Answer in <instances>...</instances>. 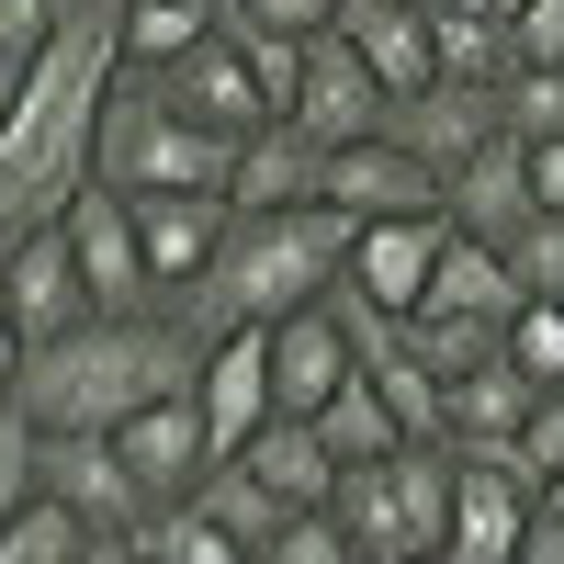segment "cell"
<instances>
[{
	"label": "cell",
	"mask_w": 564,
	"mask_h": 564,
	"mask_svg": "<svg viewBox=\"0 0 564 564\" xmlns=\"http://www.w3.org/2000/svg\"><path fill=\"white\" fill-rule=\"evenodd\" d=\"M113 79H124V0H57V34L0 90V260L90 193Z\"/></svg>",
	"instance_id": "1"
},
{
	"label": "cell",
	"mask_w": 564,
	"mask_h": 564,
	"mask_svg": "<svg viewBox=\"0 0 564 564\" xmlns=\"http://www.w3.org/2000/svg\"><path fill=\"white\" fill-rule=\"evenodd\" d=\"M193 372H204V339L170 305H148V316H79L68 339H45L23 361L12 395L34 406V430H124L135 406L181 395Z\"/></svg>",
	"instance_id": "2"
},
{
	"label": "cell",
	"mask_w": 564,
	"mask_h": 564,
	"mask_svg": "<svg viewBox=\"0 0 564 564\" xmlns=\"http://www.w3.org/2000/svg\"><path fill=\"white\" fill-rule=\"evenodd\" d=\"M350 238H361V215H339V204L238 215V226H226V249H215V271L193 282V294H170V316L193 327L204 350L226 339V327H271V316L316 305L327 282L350 271Z\"/></svg>",
	"instance_id": "3"
},
{
	"label": "cell",
	"mask_w": 564,
	"mask_h": 564,
	"mask_svg": "<svg viewBox=\"0 0 564 564\" xmlns=\"http://www.w3.org/2000/svg\"><path fill=\"white\" fill-rule=\"evenodd\" d=\"M226 170H238V135L170 113L148 68L113 79V102H102V148H90V181H113V193H226Z\"/></svg>",
	"instance_id": "4"
},
{
	"label": "cell",
	"mask_w": 564,
	"mask_h": 564,
	"mask_svg": "<svg viewBox=\"0 0 564 564\" xmlns=\"http://www.w3.org/2000/svg\"><path fill=\"white\" fill-rule=\"evenodd\" d=\"M339 531L361 542V564H406L452 542V441H406L384 463H339Z\"/></svg>",
	"instance_id": "5"
},
{
	"label": "cell",
	"mask_w": 564,
	"mask_h": 564,
	"mask_svg": "<svg viewBox=\"0 0 564 564\" xmlns=\"http://www.w3.org/2000/svg\"><path fill=\"white\" fill-rule=\"evenodd\" d=\"M542 486L520 475L508 452H452V564H520V531H531Z\"/></svg>",
	"instance_id": "6"
},
{
	"label": "cell",
	"mask_w": 564,
	"mask_h": 564,
	"mask_svg": "<svg viewBox=\"0 0 564 564\" xmlns=\"http://www.w3.org/2000/svg\"><path fill=\"white\" fill-rule=\"evenodd\" d=\"M68 249H79V271H90V305H102V316H148V305H159L148 238H135V193L90 181V193L68 204Z\"/></svg>",
	"instance_id": "7"
},
{
	"label": "cell",
	"mask_w": 564,
	"mask_h": 564,
	"mask_svg": "<svg viewBox=\"0 0 564 564\" xmlns=\"http://www.w3.org/2000/svg\"><path fill=\"white\" fill-rule=\"evenodd\" d=\"M113 452H124V475L148 486V508H181L204 475H215V430H204V395L181 384V395H159V406H135L124 430H113Z\"/></svg>",
	"instance_id": "8"
},
{
	"label": "cell",
	"mask_w": 564,
	"mask_h": 564,
	"mask_svg": "<svg viewBox=\"0 0 564 564\" xmlns=\"http://www.w3.org/2000/svg\"><path fill=\"white\" fill-rule=\"evenodd\" d=\"M148 79H159V102H170V113H193V124H215V135H260V124H271V90H260L249 45L226 34V23L193 45V57L148 68Z\"/></svg>",
	"instance_id": "9"
},
{
	"label": "cell",
	"mask_w": 564,
	"mask_h": 564,
	"mask_svg": "<svg viewBox=\"0 0 564 564\" xmlns=\"http://www.w3.org/2000/svg\"><path fill=\"white\" fill-rule=\"evenodd\" d=\"M384 113H395V90L372 79V57L327 23L316 45H305V90H294V124L316 135V148H350V135H384Z\"/></svg>",
	"instance_id": "10"
},
{
	"label": "cell",
	"mask_w": 564,
	"mask_h": 564,
	"mask_svg": "<svg viewBox=\"0 0 564 564\" xmlns=\"http://www.w3.org/2000/svg\"><path fill=\"white\" fill-rule=\"evenodd\" d=\"M45 497L79 531H148V486L124 475L113 430H45Z\"/></svg>",
	"instance_id": "11"
},
{
	"label": "cell",
	"mask_w": 564,
	"mask_h": 564,
	"mask_svg": "<svg viewBox=\"0 0 564 564\" xmlns=\"http://www.w3.org/2000/svg\"><path fill=\"white\" fill-rule=\"evenodd\" d=\"M384 135H395V148H417V159L452 181L486 135H508V90H486V79H430V90H406V102L384 113Z\"/></svg>",
	"instance_id": "12"
},
{
	"label": "cell",
	"mask_w": 564,
	"mask_h": 564,
	"mask_svg": "<svg viewBox=\"0 0 564 564\" xmlns=\"http://www.w3.org/2000/svg\"><path fill=\"white\" fill-rule=\"evenodd\" d=\"M0 305L23 316V339H34V350H45V339H68L79 316H102V305H90L79 249H68V215H57V226H34V238L0 260Z\"/></svg>",
	"instance_id": "13"
},
{
	"label": "cell",
	"mask_w": 564,
	"mask_h": 564,
	"mask_svg": "<svg viewBox=\"0 0 564 564\" xmlns=\"http://www.w3.org/2000/svg\"><path fill=\"white\" fill-rule=\"evenodd\" d=\"M327 204L384 226V215H441V170L395 148V135H350V148H327Z\"/></svg>",
	"instance_id": "14"
},
{
	"label": "cell",
	"mask_w": 564,
	"mask_h": 564,
	"mask_svg": "<svg viewBox=\"0 0 564 564\" xmlns=\"http://www.w3.org/2000/svg\"><path fill=\"white\" fill-rule=\"evenodd\" d=\"M350 372H361V350H350V327H339L327 294L294 305V316H271V406H282V417H316Z\"/></svg>",
	"instance_id": "15"
},
{
	"label": "cell",
	"mask_w": 564,
	"mask_h": 564,
	"mask_svg": "<svg viewBox=\"0 0 564 564\" xmlns=\"http://www.w3.org/2000/svg\"><path fill=\"white\" fill-rule=\"evenodd\" d=\"M193 395H204V430H215V463L226 452H249L260 430H271V327H226V339L204 350V372H193Z\"/></svg>",
	"instance_id": "16"
},
{
	"label": "cell",
	"mask_w": 564,
	"mask_h": 564,
	"mask_svg": "<svg viewBox=\"0 0 564 564\" xmlns=\"http://www.w3.org/2000/svg\"><path fill=\"white\" fill-rule=\"evenodd\" d=\"M441 215L463 226V238L508 249V238H520V226L542 215V204H531V135H486V148L441 181Z\"/></svg>",
	"instance_id": "17"
},
{
	"label": "cell",
	"mask_w": 564,
	"mask_h": 564,
	"mask_svg": "<svg viewBox=\"0 0 564 564\" xmlns=\"http://www.w3.org/2000/svg\"><path fill=\"white\" fill-rule=\"evenodd\" d=\"M226 226H238V204H226V193H135V238H148L159 305H170V294H193V282L215 271Z\"/></svg>",
	"instance_id": "18"
},
{
	"label": "cell",
	"mask_w": 564,
	"mask_h": 564,
	"mask_svg": "<svg viewBox=\"0 0 564 564\" xmlns=\"http://www.w3.org/2000/svg\"><path fill=\"white\" fill-rule=\"evenodd\" d=\"M441 249H452V215H384V226H361V238H350V282H361L384 316H417V305H430Z\"/></svg>",
	"instance_id": "19"
},
{
	"label": "cell",
	"mask_w": 564,
	"mask_h": 564,
	"mask_svg": "<svg viewBox=\"0 0 564 564\" xmlns=\"http://www.w3.org/2000/svg\"><path fill=\"white\" fill-rule=\"evenodd\" d=\"M226 204L238 215H282V204H327V148L294 124V113H271L260 135H238V170H226Z\"/></svg>",
	"instance_id": "20"
},
{
	"label": "cell",
	"mask_w": 564,
	"mask_h": 564,
	"mask_svg": "<svg viewBox=\"0 0 564 564\" xmlns=\"http://www.w3.org/2000/svg\"><path fill=\"white\" fill-rule=\"evenodd\" d=\"M339 34L372 57V79H384L395 102L441 79V45H430V12H417V0H339Z\"/></svg>",
	"instance_id": "21"
},
{
	"label": "cell",
	"mask_w": 564,
	"mask_h": 564,
	"mask_svg": "<svg viewBox=\"0 0 564 564\" xmlns=\"http://www.w3.org/2000/svg\"><path fill=\"white\" fill-rule=\"evenodd\" d=\"M531 372L520 361H475V372H463V384H452V452H520V417H531Z\"/></svg>",
	"instance_id": "22"
},
{
	"label": "cell",
	"mask_w": 564,
	"mask_h": 564,
	"mask_svg": "<svg viewBox=\"0 0 564 564\" xmlns=\"http://www.w3.org/2000/svg\"><path fill=\"white\" fill-rule=\"evenodd\" d=\"M238 463H249V475H260L282 508H327V497H339V452L316 441V417H271V430H260Z\"/></svg>",
	"instance_id": "23"
},
{
	"label": "cell",
	"mask_w": 564,
	"mask_h": 564,
	"mask_svg": "<svg viewBox=\"0 0 564 564\" xmlns=\"http://www.w3.org/2000/svg\"><path fill=\"white\" fill-rule=\"evenodd\" d=\"M417 12H430V0H417ZM430 45H441V79H486V90L520 79V34H508L486 0H452V12H430Z\"/></svg>",
	"instance_id": "24"
},
{
	"label": "cell",
	"mask_w": 564,
	"mask_h": 564,
	"mask_svg": "<svg viewBox=\"0 0 564 564\" xmlns=\"http://www.w3.org/2000/svg\"><path fill=\"white\" fill-rule=\"evenodd\" d=\"M430 305H452V316H520L531 294H520V271H508V249H486V238L452 226V249L430 271Z\"/></svg>",
	"instance_id": "25"
},
{
	"label": "cell",
	"mask_w": 564,
	"mask_h": 564,
	"mask_svg": "<svg viewBox=\"0 0 564 564\" xmlns=\"http://www.w3.org/2000/svg\"><path fill=\"white\" fill-rule=\"evenodd\" d=\"M316 441L339 452V463H384V452H406V430H395V406H384V384H372V372H350V384L316 406Z\"/></svg>",
	"instance_id": "26"
},
{
	"label": "cell",
	"mask_w": 564,
	"mask_h": 564,
	"mask_svg": "<svg viewBox=\"0 0 564 564\" xmlns=\"http://www.w3.org/2000/svg\"><path fill=\"white\" fill-rule=\"evenodd\" d=\"M406 350L430 361L441 384H463L475 361H497V350H508V316H452V305H417V316H406Z\"/></svg>",
	"instance_id": "27"
},
{
	"label": "cell",
	"mask_w": 564,
	"mask_h": 564,
	"mask_svg": "<svg viewBox=\"0 0 564 564\" xmlns=\"http://www.w3.org/2000/svg\"><path fill=\"white\" fill-rule=\"evenodd\" d=\"M193 508H204V520H215V531H238L249 553H271V531H282V520H294V508H282V497H271V486L249 475V463H238V452H226V463H215V475L193 486Z\"/></svg>",
	"instance_id": "28"
},
{
	"label": "cell",
	"mask_w": 564,
	"mask_h": 564,
	"mask_svg": "<svg viewBox=\"0 0 564 564\" xmlns=\"http://www.w3.org/2000/svg\"><path fill=\"white\" fill-rule=\"evenodd\" d=\"M215 23H226V12H204V0H124V68H170V57H193Z\"/></svg>",
	"instance_id": "29"
},
{
	"label": "cell",
	"mask_w": 564,
	"mask_h": 564,
	"mask_svg": "<svg viewBox=\"0 0 564 564\" xmlns=\"http://www.w3.org/2000/svg\"><path fill=\"white\" fill-rule=\"evenodd\" d=\"M135 542H148V564H260L238 531H215L193 497H181V508H148V531H135Z\"/></svg>",
	"instance_id": "30"
},
{
	"label": "cell",
	"mask_w": 564,
	"mask_h": 564,
	"mask_svg": "<svg viewBox=\"0 0 564 564\" xmlns=\"http://www.w3.org/2000/svg\"><path fill=\"white\" fill-rule=\"evenodd\" d=\"M34 497H45V430H34L23 395H0V520L34 508Z\"/></svg>",
	"instance_id": "31"
},
{
	"label": "cell",
	"mask_w": 564,
	"mask_h": 564,
	"mask_svg": "<svg viewBox=\"0 0 564 564\" xmlns=\"http://www.w3.org/2000/svg\"><path fill=\"white\" fill-rule=\"evenodd\" d=\"M90 531L68 520L57 497H34V508H12V520H0V564H68Z\"/></svg>",
	"instance_id": "32"
},
{
	"label": "cell",
	"mask_w": 564,
	"mask_h": 564,
	"mask_svg": "<svg viewBox=\"0 0 564 564\" xmlns=\"http://www.w3.org/2000/svg\"><path fill=\"white\" fill-rule=\"evenodd\" d=\"M260 564H361V542L339 531V508H294V520L271 531V553Z\"/></svg>",
	"instance_id": "33"
},
{
	"label": "cell",
	"mask_w": 564,
	"mask_h": 564,
	"mask_svg": "<svg viewBox=\"0 0 564 564\" xmlns=\"http://www.w3.org/2000/svg\"><path fill=\"white\" fill-rule=\"evenodd\" d=\"M508 361H520L531 372V384H564V305H520V316H508Z\"/></svg>",
	"instance_id": "34"
},
{
	"label": "cell",
	"mask_w": 564,
	"mask_h": 564,
	"mask_svg": "<svg viewBox=\"0 0 564 564\" xmlns=\"http://www.w3.org/2000/svg\"><path fill=\"white\" fill-rule=\"evenodd\" d=\"M508 271H520V294L564 305V215H531L520 238H508Z\"/></svg>",
	"instance_id": "35"
},
{
	"label": "cell",
	"mask_w": 564,
	"mask_h": 564,
	"mask_svg": "<svg viewBox=\"0 0 564 564\" xmlns=\"http://www.w3.org/2000/svg\"><path fill=\"white\" fill-rule=\"evenodd\" d=\"M508 135H531V148L564 135V68H520L508 79Z\"/></svg>",
	"instance_id": "36"
},
{
	"label": "cell",
	"mask_w": 564,
	"mask_h": 564,
	"mask_svg": "<svg viewBox=\"0 0 564 564\" xmlns=\"http://www.w3.org/2000/svg\"><path fill=\"white\" fill-rule=\"evenodd\" d=\"M508 463H520L531 486L564 463V384H542V395H531V417H520V452H508Z\"/></svg>",
	"instance_id": "37"
},
{
	"label": "cell",
	"mask_w": 564,
	"mask_h": 564,
	"mask_svg": "<svg viewBox=\"0 0 564 564\" xmlns=\"http://www.w3.org/2000/svg\"><path fill=\"white\" fill-rule=\"evenodd\" d=\"M520 68H564V0H520Z\"/></svg>",
	"instance_id": "38"
},
{
	"label": "cell",
	"mask_w": 564,
	"mask_h": 564,
	"mask_svg": "<svg viewBox=\"0 0 564 564\" xmlns=\"http://www.w3.org/2000/svg\"><path fill=\"white\" fill-rule=\"evenodd\" d=\"M45 34H57V0H0V68H23Z\"/></svg>",
	"instance_id": "39"
},
{
	"label": "cell",
	"mask_w": 564,
	"mask_h": 564,
	"mask_svg": "<svg viewBox=\"0 0 564 564\" xmlns=\"http://www.w3.org/2000/svg\"><path fill=\"white\" fill-rule=\"evenodd\" d=\"M531 204L564 215V135H542V148H531Z\"/></svg>",
	"instance_id": "40"
},
{
	"label": "cell",
	"mask_w": 564,
	"mask_h": 564,
	"mask_svg": "<svg viewBox=\"0 0 564 564\" xmlns=\"http://www.w3.org/2000/svg\"><path fill=\"white\" fill-rule=\"evenodd\" d=\"M520 564H564V508H531V531H520Z\"/></svg>",
	"instance_id": "41"
},
{
	"label": "cell",
	"mask_w": 564,
	"mask_h": 564,
	"mask_svg": "<svg viewBox=\"0 0 564 564\" xmlns=\"http://www.w3.org/2000/svg\"><path fill=\"white\" fill-rule=\"evenodd\" d=\"M68 564H148V542H135V531H90Z\"/></svg>",
	"instance_id": "42"
},
{
	"label": "cell",
	"mask_w": 564,
	"mask_h": 564,
	"mask_svg": "<svg viewBox=\"0 0 564 564\" xmlns=\"http://www.w3.org/2000/svg\"><path fill=\"white\" fill-rule=\"evenodd\" d=\"M23 361H34V339H23V316H12V305H0V395H12V384H23Z\"/></svg>",
	"instance_id": "43"
},
{
	"label": "cell",
	"mask_w": 564,
	"mask_h": 564,
	"mask_svg": "<svg viewBox=\"0 0 564 564\" xmlns=\"http://www.w3.org/2000/svg\"><path fill=\"white\" fill-rule=\"evenodd\" d=\"M542 508H564V463H553V475H542Z\"/></svg>",
	"instance_id": "44"
},
{
	"label": "cell",
	"mask_w": 564,
	"mask_h": 564,
	"mask_svg": "<svg viewBox=\"0 0 564 564\" xmlns=\"http://www.w3.org/2000/svg\"><path fill=\"white\" fill-rule=\"evenodd\" d=\"M486 12H497V23H520V0H486Z\"/></svg>",
	"instance_id": "45"
},
{
	"label": "cell",
	"mask_w": 564,
	"mask_h": 564,
	"mask_svg": "<svg viewBox=\"0 0 564 564\" xmlns=\"http://www.w3.org/2000/svg\"><path fill=\"white\" fill-rule=\"evenodd\" d=\"M406 564H452V553H406Z\"/></svg>",
	"instance_id": "46"
}]
</instances>
